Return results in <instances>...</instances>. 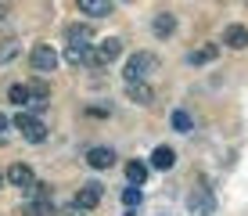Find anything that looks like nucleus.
Masks as SVG:
<instances>
[{
	"label": "nucleus",
	"mask_w": 248,
	"mask_h": 216,
	"mask_svg": "<svg viewBox=\"0 0 248 216\" xmlns=\"http://www.w3.org/2000/svg\"><path fill=\"white\" fill-rule=\"evenodd\" d=\"M29 216H54V202L50 198H29Z\"/></svg>",
	"instance_id": "nucleus-16"
},
{
	"label": "nucleus",
	"mask_w": 248,
	"mask_h": 216,
	"mask_svg": "<svg viewBox=\"0 0 248 216\" xmlns=\"http://www.w3.org/2000/svg\"><path fill=\"white\" fill-rule=\"evenodd\" d=\"M29 65H32V72H40V76L54 72V68H58V50L50 47V43H36L32 54H29Z\"/></svg>",
	"instance_id": "nucleus-2"
},
{
	"label": "nucleus",
	"mask_w": 248,
	"mask_h": 216,
	"mask_svg": "<svg viewBox=\"0 0 248 216\" xmlns=\"http://www.w3.org/2000/svg\"><path fill=\"white\" fill-rule=\"evenodd\" d=\"M4 25H7V7L0 4V29H4Z\"/></svg>",
	"instance_id": "nucleus-25"
},
{
	"label": "nucleus",
	"mask_w": 248,
	"mask_h": 216,
	"mask_svg": "<svg viewBox=\"0 0 248 216\" xmlns=\"http://www.w3.org/2000/svg\"><path fill=\"white\" fill-rule=\"evenodd\" d=\"M0 187H4V173H0Z\"/></svg>",
	"instance_id": "nucleus-26"
},
{
	"label": "nucleus",
	"mask_w": 248,
	"mask_h": 216,
	"mask_svg": "<svg viewBox=\"0 0 248 216\" xmlns=\"http://www.w3.org/2000/svg\"><path fill=\"white\" fill-rule=\"evenodd\" d=\"M18 50H22L18 40H0V65H7L15 54H18Z\"/></svg>",
	"instance_id": "nucleus-21"
},
{
	"label": "nucleus",
	"mask_w": 248,
	"mask_h": 216,
	"mask_svg": "<svg viewBox=\"0 0 248 216\" xmlns=\"http://www.w3.org/2000/svg\"><path fill=\"white\" fill-rule=\"evenodd\" d=\"M187 209H191L194 216H212L216 213V202H212L209 191H194L191 198H187Z\"/></svg>",
	"instance_id": "nucleus-6"
},
{
	"label": "nucleus",
	"mask_w": 248,
	"mask_h": 216,
	"mask_svg": "<svg viewBox=\"0 0 248 216\" xmlns=\"http://www.w3.org/2000/svg\"><path fill=\"white\" fill-rule=\"evenodd\" d=\"M151 29H155V36H173L176 33V18L173 15H158V18L151 22Z\"/></svg>",
	"instance_id": "nucleus-15"
},
{
	"label": "nucleus",
	"mask_w": 248,
	"mask_h": 216,
	"mask_svg": "<svg viewBox=\"0 0 248 216\" xmlns=\"http://www.w3.org/2000/svg\"><path fill=\"white\" fill-rule=\"evenodd\" d=\"M87 162H90V169H112L115 166V151L112 148H90Z\"/></svg>",
	"instance_id": "nucleus-10"
},
{
	"label": "nucleus",
	"mask_w": 248,
	"mask_h": 216,
	"mask_svg": "<svg viewBox=\"0 0 248 216\" xmlns=\"http://www.w3.org/2000/svg\"><path fill=\"white\" fill-rule=\"evenodd\" d=\"M173 130H176V133H191V116H187L184 108L173 112Z\"/></svg>",
	"instance_id": "nucleus-22"
},
{
	"label": "nucleus",
	"mask_w": 248,
	"mask_h": 216,
	"mask_svg": "<svg viewBox=\"0 0 248 216\" xmlns=\"http://www.w3.org/2000/svg\"><path fill=\"white\" fill-rule=\"evenodd\" d=\"M123 202H126V209L140 205V191H137V184H133V187H126V191H123Z\"/></svg>",
	"instance_id": "nucleus-23"
},
{
	"label": "nucleus",
	"mask_w": 248,
	"mask_h": 216,
	"mask_svg": "<svg viewBox=\"0 0 248 216\" xmlns=\"http://www.w3.org/2000/svg\"><path fill=\"white\" fill-rule=\"evenodd\" d=\"M223 43L230 50H245L248 47V29H245V25H227V29H223Z\"/></svg>",
	"instance_id": "nucleus-11"
},
{
	"label": "nucleus",
	"mask_w": 248,
	"mask_h": 216,
	"mask_svg": "<svg viewBox=\"0 0 248 216\" xmlns=\"http://www.w3.org/2000/svg\"><path fill=\"white\" fill-rule=\"evenodd\" d=\"M216 54H219V47H216V43H205V47H198V50L191 54V65H205V62H212Z\"/></svg>",
	"instance_id": "nucleus-18"
},
{
	"label": "nucleus",
	"mask_w": 248,
	"mask_h": 216,
	"mask_svg": "<svg viewBox=\"0 0 248 216\" xmlns=\"http://www.w3.org/2000/svg\"><path fill=\"white\" fill-rule=\"evenodd\" d=\"M173 162H176V151L166 148V144H158V148L151 151V166L155 169H173Z\"/></svg>",
	"instance_id": "nucleus-13"
},
{
	"label": "nucleus",
	"mask_w": 248,
	"mask_h": 216,
	"mask_svg": "<svg viewBox=\"0 0 248 216\" xmlns=\"http://www.w3.org/2000/svg\"><path fill=\"white\" fill-rule=\"evenodd\" d=\"M65 62L68 65H93L90 43H68V47H65Z\"/></svg>",
	"instance_id": "nucleus-7"
},
{
	"label": "nucleus",
	"mask_w": 248,
	"mask_h": 216,
	"mask_svg": "<svg viewBox=\"0 0 248 216\" xmlns=\"http://www.w3.org/2000/svg\"><path fill=\"white\" fill-rule=\"evenodd\" d=\"M79 15H90V18H105L112 15V0H76Z\"/></svg>",
	"instance_id": "nucleus-9"
},
{
	"label": "nucleus",
	"mask_w": 248,
	"mask_h": 216,
	"mask_svg": "<svg viewBox=\"0 0 248 216\" xmlns=\"http://www.w3.org/2000/svg\"><path fill=\"white\" fill-rule=\"evenodd\" d=\"M15 130H22V137H25V141H32V144H44V141H47V126H44V119L29 116V112H22V116L15 119Z\"/></svg>",
	"instance_id": "nucleus-3"
},
{
	"label": "nucleus",
	"mask_w": 248,
	"mask_h": 216,
	"mask_svg": "<svg viewBox=\"0 0 248 216\" xmlns=\"http://www.w3.org/2000/svg\"><path fill=\"white\" fill-rule=\"evenodd\" d=\"M65 36H68V43H90L93 40V29L76 22V25H68V29H65Z\"/></svg>",
	"instance_id": "nucleus-14"
},
{
	"label": "nucleus",
	"mask_w": 248,
	"mask_h": 216,
	"mask_svg": "<svg viewBox=\"0 0 248 216\" xmlns=\"http://www.w3.org/2000/svg\"><path fill=\"white\" fill-rule=\"evenodd\" d=\"M97 202H101V184H97V180L83 184V187H79V195H76V209H79V213H87V209H93Z\"/></svg>",
	"instance_id": "nucleus-5"
},
{
	"label": "nucleus",
	"mask_w": 248,
	"mask_h": 216,
	"mask_svg": "<svg viewBox=\"0 0 248 216\" xmlns=\"http://www.w3.org/2000/svg\"><path fill=\"white\" fill-rule=\"evenodd\" d=\"M7 180H11L15 187H22V191H25V187H29V184H32L36 177H32V169L25 166V162H15V166L7 169Z\"/></svg>",
	"instance_id": "nucleus-12"
},
{
	"label": "nucleus",
	"mask_w": 248,
	"mask_h": 216,
	"mask_svg": "<svg viewBox=\"0 0 248 216\" xmlns=\"http://www.w3.org/2000/svg\"><path fill=\"white\" fill-rule=\"evenodd\" d=\"M151 72H158V58L151 50H137V54L126 62V83H137V80H148Z\"/></svg>",
	"instance_id": "nucleus-1"
},
{
	"label": "nucleus",
	"mask_w": 248,
	"mask_h": 216,
	"mask_svg": "<svg viewBox=\"0 0 248 216\" xmlns=\"http://www.w3.org/2000/svg\"><path fill=\"white\" fill-rule=\"evenodd\" d=\"M47 98H50V86L44 80H32L29 83V101H40V105H47Z\"/></svg>",
	"instance_id": "nucleus-19"
},
{
	"label": "nucleus",
	"mask_w": 248,
	"mask_h": 216,
	"mask_svg": "<svg viewBox=\"0 0 248 216\" xmlns=\"http://www.w3.org/2000/svg\"><path fill=\"white\" fill-rule=\"evenodd\" d=\"M4 130H7V116L0 112V141H4Z\"/></svg>",
	"instance_id": "nucleus-24"
},
{
	"label": "nucleus",
	"mask_w": 248,
	"mask_h": 216,
	"mask_svg": "<svg viewBox=\"0 0 248 216\" xmlns=\"http://www.w3.org/2000/svg\"><path fill=\"white\" fill-rule=\"evenodd\" d=\"M126 94H130V101H133V105H151V101H155V90L148 86V80L126 83Z\"/></svg>",
	"instance_id": "nucleus-8"
},
{
	"label": "nucleus",
	"mask_w": 248,
	"mask_h": 216,
	"mask_svg": "<svg viewBox=\"0 0 248 216\" xmlns=\"http://www.w3.org/2000/svg\"><path fill=\"white\" fill-rule=\"evenodd\" d=\"M126 177H130V184L140 187L144 180H148V166H144V162H130V166H126Z\"/></svg>",
	"instance_id": "nucleus-20"
},
{
	"label": "nucleus",
	"mask_w": 248,
	"mask_h": 216,
	"mask_svg": "<svg viewBox=\"0 0 248 216\" xmlns=\"http://www.w3.org/2000/svg\"><path fill=\"white\" fill-rule=\"evenodd\" d=\"M7 101L18 105V108H25V105H29V83H15L11 90H7Z\"/></svg>",
	"instance_id": "nucleus-17"
},
{
	"label": "nucleus",
	"mask_w": 248,
	"mask_h": 216,
	"mask_svg": "<svg viewBox=\"0 0 248 216\" xmlns=\"http://www.w3.org/2000/svg\"><path fill=\"white\" fill-rule=\"evenodd\" d=\"M119 54H123V40L108 36V40L97 43V50H93V65H112Z\"/></svg>",
	"instance_id": "nucleus-4"
}]
</instances>
